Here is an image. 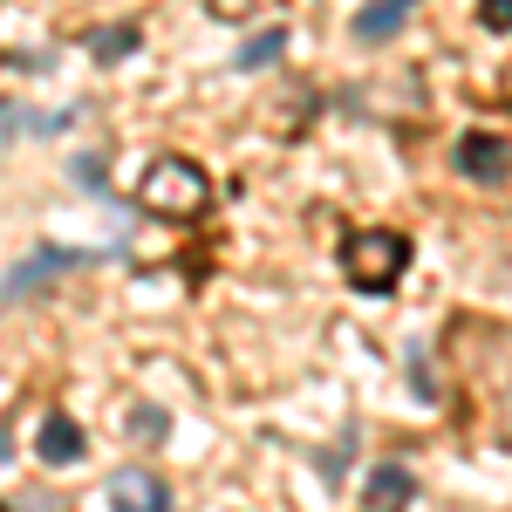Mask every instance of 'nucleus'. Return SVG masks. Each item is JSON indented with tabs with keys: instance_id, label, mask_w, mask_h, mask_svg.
Segmentation results:
<instances>
[{
	"instance_id": "9b49d317",
	"label": "nucleus",
	"mask_w": 512,
	"mask_h": 512,
	"mask_svg": "<svg viewBox=\"0 0 512 512\" xmlns=\"http://www.w3.org/2000/svg\"><path fill=\"white\" fill-rule=\"evenodd\" d=\"M130 437H137V444H164V437H171V410L137 403V410H130Z\"/></svg>"
},
{
	"instance_id": "20e7f679",
	"label": "nucleus",
	"mask_w": 512,
	"mask_h": 512,
	"mask_svg": "<svg viewBox=\"0 0 512 512\" xmlns=\"http://www.w3.org/2000/svg\"><path fill=\"white\" fill-rule=\"evenodd\" d=\"M103 499H110V512H171V485L151 465H117Z\"/></svg>"
},
{
	"instance_id": "f257e3e1",
	"label": "nucleus",
	"mask_w": 512,
	"mask_h": 512,
	"mask_svg": "<svg viewBox=\"0 0 512 512\" xmlns=\"http://www.w3.org/2000/svg\"><path fill=\"white\" fill-rule=\"evenodd\" d=\"M335 267L355 294H390L396 280L410 274V233L396 226H349L335 246Z\"/></svg>"
},
{
	"instance_id": "6e6552de",
	"label": "nucleus",
	"mask_w": 512,
	"mask_h": 512,
	"mask_svg": "<svg viewBox=\"0 0 512 512\" xmlns=\"http://www.w3.org/2000/svg\"><path fill=\"white\" fill-rule=\"evenodd\" d=\"M280 55H287V28L274 21V28H260V35H246V41H239L233 69H239V76H260V69H274Z\"/></svg>"
},
{
	"instance_id": "423d86ee",
	"label": "nucleus",
	"mask_w": 512,
	"mask_h": 512,
	"mask_svg": "<svg viewBox=\"0 0 512 512\" xmlns=\"http://www.w3.org/2000/svg\"><path fill=\"white\" fill-rule=\"evenodd\" d=\"M35 458L48 465V472H69V465H82V458H89V437H82V424L69 417V410H48V417H41Z\"/></svg>"
},
{
	"instance_id": "0eeeda50",
	"label": "nucleus",
	"mask_w": 512,
	"mask_h": 512,
	"mask_svg": "<svg viewBox=\"0 0 512 512\" xmlns=\"http://www.w3.org/2000/svg\"><path fill=\"white\" fill-rule=\"evenodd\" d=\"M410 499H417V472L396 465V458H383L362 485V512H410Z\"/></svg>"
},
{
	"instance_id": "39448f33",
	"label": "nucleus",
	"mask_w": 512,
	"mask_h": 512,
	"mask_svg": "<svg viewBox=\"0 0 512 512\" xmlns=\"http://www.w3.org/2000/svg\"><path fill=\"white\" fill-rule=\"evenodd\" d=\"M451 158H458V171H465L472 185L499 192V185H506V164H512V151H506V137H499V130H465Z\"/></svg>"
},
{
	"instance_id": "1a4fd4ad",
	"label": "nucleus",
	"mask_w": 512,
	"mask_h": 512,
	"mask_svg": "<svg viewBox=\"0 0 512 512\" xmlns=\"http://www.w3.org/2000/svg\"><path fill=\"white\" fill-rule=\"evenodd\" d=\"M403 28H410V0H376V7L355 14V41H390Z\"/></svg>"
},
{
	"instance_id": "9d476101",
	"label": "nucleus",
	"mask_w": 512,
	"mask_h": 512,
	"mask_svg": "<svg viewBox=\"0 0 512 512\" xmlns=\"http://www.w3.org/2000/svg\"><path fill=\"white\" fill-rule=\"evenodd\" d=\"M137 48H144V28H137V21H117V28H96V35H89V55H96V62H123V55H137Z\"/></svg>"
},
{
	"instance_id": "4468645a",
	"label": "nucleus",
	"mask_w": 512,
	"mask_h": 512,
	"mask_svg": "<svg viewBox=\"0 0 512 512\" xmlns=\"http://www.w3.org/2000/svg\"><path fill=\"white\" fill-rule=\"evenodd\" d=\"M21 512H69L62 499H41V492H21Z\"/></svg>"
},
{
	"instance_id": "f03ea898",
	"label": "nucleus",
	"mask_w": 512,
	"mask_h": 512,
	"mask_svg": "<svg viewBox=\"0 0 512 512\" xmlns=\"http://www.w3.org/2000/svg\"><path fill=\"white\" fill-rule=\"evenodd\" d=\"M137 205L158 212V219H171V226H192V219L212 212V178H205L192 158L158 151V158L144 164V178H137Z\"/></svg>"
},
{
	"instance_id": "f8f14e48",
	"label": "nucleus",
	"mask_w": 512,
	"mask_h": 512,
	"mask_svg": "<svg viewBox=\"0 0 512 512\" xmlns=\"http://www.w3.org/2000/svg\"><path fill=\"white\" fill-rule=\"evenodd\" d=\"M69 178H76V192H89V198H110V171H103V158H96V151H82V158L69 164Z\"/></svg>"
},
{
	"instance_id": "ddd939ff",
	"label": "nucleus",
	"mask_w": 512,
	"mask_h": 512,
	"mask_svg": "<svg viewBox=\"0 0 512 512\" xmlns=\"http://www.w3.org/2000/svg\"><path fill=\"white\" fill-rule=\"evenodd\" d=\"M478 21H485V28H492V35H506V28H512L506 0H485V7H478Z\"/></svg>"
},
{
	"instance_id": "7ed1b4c3",
	"label": "nucleus",
	"mask_w": 512,
	"mask_h": 512,
	"mask_svg": "<svg viewBox=\"0 0 512 512\" xmlns=\"http://www.w3.org/2000/svg\"><path fill=\"white\" fill-rule=\"evenodd\" d=\"M110 253H123L117 246H35L21 267H7L0 274V308H14V301H35V294H48L62 274H82V267H103Z\"/></svg>"
},
{
	"instance_id": "2eb2a0df",
	"label": "nucleus",
	"mask_w": 512,
	"mask_h": 512,
	"mask_svg": "<svg viewBox=\"0 0 512 512\" xmlns=\"http://www.w3.org/2000/svg\"><path fill=\"white\" fill-rule=\"evenodd\" d=\"M7 458H14V431L0 424V465H7Z\"/></svg>"
}]
</instances>
